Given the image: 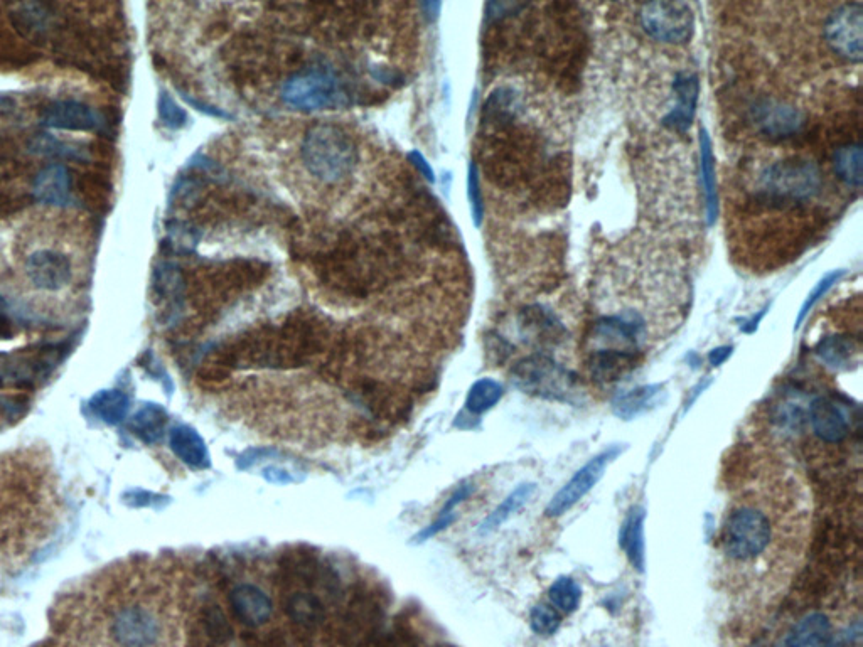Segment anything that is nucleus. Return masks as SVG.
<instances>
[{
  "instance_id": "2",
  "label": "nucleus",
  "mask_w": 863,
  "mask_h": 647,
  "mask_svg": "<svg viewBox=\"0 0 863 647\" xmlns=\"http://www.w3.org/2000/svg\"><path fill=\"white\" fill-rule=\"evenodd\" d=\"M825 174L808 157L788 156L756 172L746 208L761 216H803L825 193Z\"/></svg>"
},
{
  "instance_id": "31",
  "label": "nucleus",
  "mask_w": 863,
  "mask_h": 647,
  "mask_svg": "<svg viewBox=\"0 0 863 647\" xmlns=\"http://www.w3.org/2000/svg\"><path fill=\"white\" fill-rule=\"evenodd\" d=\"M548 599L558 610H562L565 614H572L579 609L582 589L574 578L558 577L548 590Z\"/></svg>"
},
{
  "instance_id": "42",
  "label": "nucleus",
  "mask_w": 863,
  "mask_h": 647,
  "mask_svg": "<svg viewBox=\"0 0 863 647\" xmlns=\"http://www.w3.org/2000/svg\"><path fill=\"white\" fill-rule=\"evenodd\" d=\"M730 354H732L730 346L713 349L712 353L708 354V361L712 366H720V364L725 363V359L729 358Z\"/></svg>"
},
{
  "instance_id": "37",
  "label": "nucleus",
  "mask_w": 863,
  "mask_h": 647,
  "mask_svg": "<svg viewBox=\"0 0 863 647\" xmlns=\"http://www.w3.org/2000/svg\"><path fill=\"white\" fill-rule=\"evenodd\" d=\"M274 455H279V450L272 447H257V449H248L236 459V467L240 471H247L250 467L257 466L262 460L270 459Z\"/></svg>"
},
{
  "instance_id": "24",
  "label": "nucleus",
  "mask_w": 863,
  "mask_h": 647,
  "mask_svg": "<svg viewBox=\"0 0 863 647\" xmlns=\"http://www.w3.org/2000/svg\"><path fill=\"white\" fill-rule=\"evenodd\" d=\"M700 174H702L708 225H713L717 220V213H719V196H717V177H715L712 140H710L707 129H700Z\"/></svg>"
},
{
  "instance_id": "3",
  "label": "nucleus",
  "mask_w": 863,
  "mask_h": 647,
  "mask_svg": "<svg viewBox=\"0 0 863 647\" xmlns=\"http://www.w3.org/2000/svg\"><path fill=\"white\" fill-rule=\"evenodd\" d=\"M302 161L316 179L334 184L353 174L358 164V149L341 127L321 123L304 137Z\"/></svg>"
},
{
  "instance_id": "36",
  "label": "nucleus",
  "mask_w": 863,
  "mask_h": 647,
  "mask_svg": "<svg viewBox=\"0 0 863 647\" xmlns=\"http://www.w3.org/2000/svg\"><path fill=\"white\" fill-rule=\"evenodd\" d=\"M34 152L43 154L49 157H66V159H78L81 157L78 149H73L70 145H66L61 140L53 139V137H39L33 145Z\"/></svg>"
},
{
  "instance_id": "33",
  "label": "nucleus",
  "mask_w": 863,
  "mask_h": 647,
  "mask_svg": "<svg viewBox=\"0 0 863 647\" xmlns=\"http://www.w3.org/2000/svg\"><path fill=\"white\" fill-rule=\"evenodd\" d=\"M157 107H159V118L167 129H183L188 122V113L184 112L183 108L179 107L176 100L166 91H161Z\"/></svg>"
},
{
  "instance_id": "39",
  "label": "nucleus",
  "mask_w": 863,
  "mask_h": 647,
  "mask_svg": "<svg viewBox=\"0 0 863 647\" xmlns=\"http://www.w3.org/2000/svg\"><path fill=\"white\" fill-rule=\"evenodd\" d=\"M132 496H134V501H129V504L130 506H137V508L157 506V504L162 503V501H167V498H162V496H157V494H152V492L147 491L132 492Z\"/></svg>"
},
{
  "instance_id": "9",
  "label": "nucleus",
  "mask_w": 863,
  "mask_h": 647,
  "mask_svg": "<svg viewBox=\"0 0 863 647\" xmlns=\"http://www.w3.org/2000/svg\"><path fill=\"white\" fill-rule=\"evenodd\" d=\"M621 452L619 445H612L609 449L602 450L601 454L592 457L584 467H580L572 479L548 503L545 509L548 518H558L569 513L570 509L574 508L580 499H584L594 489L595 484L601 481L607 467L611 466Z\"/></svg>"
},
{
  "instance_id": "11",
  "label": "nucleus",
  "mask_w": 863,
  "mask_h": 647,
  "mask_svg": "<svg viewBox=\"0 0 863 647\" xmlns=\"http://www.w3.org/2000/svg\"><path fill=\"white\" fill-rule=\"evenodd\" d=\"M113 636L124 647H151L161 636V624L151 610L127 605L113 619Z\"/></svg>"
},
{
  "instance_id": "4",
  "label": "nucleus",
  "mask_w": 863,
  "mask_h": 647,
  "mask_svg": "<svg viewBox=\"0 0 863 647\" xmlns=\"http://www.w3.org/2000/svg\"><path fill=\"white\" fill-rule=\"evenodd\" d=\"M511 376L523 393L550 402L577 403L584 393L579 376L548 354L535 353L520 359Z\"/></svg>"
},
{
  "instance_id": "14",
  "label": "nucleus",
  "mask_w": 863,
  "mask_h": 647,
  "mask_svg": "<svg viewBox=\"0 0 863 647\" xmlns=\"http://www.w3.org/2000/svg\"><path fill=\"white\" fill-rule=\"evenodd\" d=\"M673 93H675V105L663 118L666 129L685 134L692 125L695 113H697L698 93H700V81L695 73L680 71L673 81Z\"/></svg>"
},
{
  "instance_id": "27",
  "label": "nucleus",
  "mask_w": 863,
  "mask_h": 647,
  "mask_svg": "<svg viewBox=\"0 0 863 647\" xmlns=\"http://www.w3.org/2000/svg\"><path fill=\"white\" fill-rule=\"evenodd\" d=\"M90 410L93 415L107 425H118L124 422L130 410L129 396L120 390L98 391L90 400Z\"/></svg>"
},
{
  "instance_id": "15",
  "label": "nucleus",
  "mask_w": 863,
  "mask_h": 647,
  "mask_svg": "<svg viewBox=\"0 0 863 647\" xmlns=\"http://www.w3.org/2000/svg\"><path fill=\"white\" fill-rule=\"evenodd\" d=\"M27 275L38 289H65L71 280V263L66 255L53 250H39L27 260Z\"/></svg>"
},
{
  "instance_id": "12",
  "label": "nucleus",
  "mask_w": 863,
  "mask_h": 647,
  "mask_svg": "<svg viewBox=\"0 0 863 647\" xmlns=\"http://www.w3.org/2000/svg\"><path fill=\"white\" fill-rule=\"evenodd\" d=\"M813 434L825 444H842L850 434V422L842 405L831 396H816L808 407Z\"/></svg>"
},
{
  "instance_id": "23",
  "label": "nucleus",
  "mask_w": 863,
  "mask_h": 647,
  "mask_svg": "<svg viewBox=\"0 0 863 647\" xmlns=\"http://www.w3.org/2000/svg\"><path fill=\"white\" fill-rule=\"evenodd\" d=\"M644 513L643 506H634L629 511L628 518L624 519L619 533V545L629 558V562L636 570H644Z\"/></svg>"
},
{
  "instance_id": "29",
  "label": "nucleus",
  "mask_w": 863,
  "mask_h": 647,
  "mask_svg": "<svg viewBox=\"0 0 863 647\" xmlns=\"http://www.w3.org/2000/svg\"><path fill=\"white\" fill-rule=\"evenodd\" d=\"M472 492H474V487L471 484H464V486L456 489L451 498L447 499L444 508L440 509L439 518L435 519L432 525L425 526L424 530L419 531L417 535L413 536V545H422L424 541L430 540L432 536L439 535L442 531L447 530L456 521L454 511H456L457 506L464 503L466 499H469Z\"/></svg>"
},
{
  "instance_id": "8",
  "label": "nucleus",
  "mask_w": 863,
  "mask_h": 647,
  "mask_svg": "<svg viewBox=\"0 0 863 647\" xmlns=\"http://www.w3.org/2000/svg\"><path fill=\"white\" fill-rule=\"evenodd\" d=\"M823 39L838 59L860 65L863 58V4L845 2L826 16Z\"/></svg>"
},
{
  "instance_id": "16",
  "label": "nucleus",
  "mask_w": 863,
  "mask_h": 647,
  "mask_svg": "<svg viewBox=\"0 0 863 647\" xmlns=\"http://www.w3.org/2000/svg\"><path fill=\"white\" fill-rule=\"evenodd\" d=\"M231 609L242 624L248 627H260L270 621L274 614V602L267 592L257 585L243 583L230 594Z\"/></svg>"
},
{
  "instance_id": "6",
  "label": "nucleus",
  "mask_w": 863,
  "mask_h": 647,
  "mask_svg": "<svg viewBox=\"0 0 863 647\" xmlns=\"http://www.w3.org/2000/svg\"><path fill=\"white\" fill-rule=\"evenodd\" d=\"M282 100L287 107L302 110V112H319L327 108L338 107L343 103L344 95L339 85L338 76L327 68H307V70L290 76L282 86Z\"/></svg>"
},
{
  "instance_id": "20",
  "label": "nucleus",
  "mask_w": 863,
  "mask_h": 647,
  "mask_svg": "<svg viewBox=\"0 0 863 647\" xmlns=\"http://www.w3.org/2000/svg\"><path fill=\"white\" fill-rule=\"evenodd\" d=\"M666 391L663 385H646L634 388V390L624 391L621 395H617L612 402V410L617 417L622 420H633V418L641 417L644 413L651 412L653 408L658 407Z\"/></svg>"
},
{
  "instance_id": "25",
  "label": "nucleus",
  "mask_w": 863,
  "mask_h": 647,
  "mask_svg": "<svg viewBox=\"0 0 863 647\" xmlns=\"http://www.w3.org/2000/svg\"><path fill=\"white\" fill-rule=\"evenodd\" d=\"M167 422L169 415L166 408L157 403H145L144 407L135 413L130 428L144 444L154 445L159 444L166 434Z\"/></svg>"
},
{
  "instance_id": "18",
  "label": "nucleus",
  "mask_w": 863,
  "mask_h": 647,
  "mask_svg": "<svg viewBox=\"0 0 863 647\" xmlns=\"http://www.w3.org/2000/svg\"><path fill=\"white\" fill-rule=\"evenodd\" d=\"M831 169L838 181L853 191L862 188L863 152L860 139L845 140L831 150Z\"/></svg>"
},
{
  "instance_id": "32",
  "label": "nucleus",
  "mask_w": 863,
  "mask_h": 647,
  "mask_svg": "<svg viewBox=\"0 0 863 647\" xmlns=\"http://www.w3.org/2000/svg\"><path fill=\"white\" fill-rule=\"evenodd\" d=\"M530 626L538 636H553L562 626V617L552 605L538 604L531 610Z\"/></svg>"
},
{
  "instance_id": "17",
  "label": "nucleus",
  "mask_w": 863,
  "mask_h": 647,
  "mask_svg": "<svg viewBox=\"0 0 863 647\" xmlns=\"http://www.w3.org/2000/svg\"><path fill=\"white\" fill-rule=\"evenodd\" d=\"M169 445L177 459L183 460L191 469H210V450L206 447L203 437L189 425H177L169 434Z\"/></svg>"
},
{
  "instance_id": "30",
  "label": "nucleus",
  "mask_w": 863,
  "mask_h": 647,
  "mask_svg": "<svg viewBox=\"0 0 863 647\" xmlns=\"http://www.w3.org/2000/svg\"><path fill=\"white\" fill-rule=\"evenodd\" d=\"M503 395L504 388L501 383L491 380V378H483V380L476 381L467 393L466 410L472 415H483V413L489 412L491 408L496 407Z\"/></svg>"
},
{
  "instance_id": "1",
  "label": "nucleus",
  "mask_w": 863,
  "mask_h": 647,
  "mask_svg": "<svg viewBox=\"0 0 863 647\" xmlns=\"http://www.w3.org/2000/svg\"><path fill=\"white\" fill-rule=\"evenodd\" d=\"M810 498L798 474L771 464L730 501L720 531L724 580L737 583L791 582L810 521Z\"/></svg>"
},
{
  "instance_id": "22",
  "label": "nucleus",
  "mask_w": 863,
  "mask_h": 647,
  "mask_svg": "<svg viewBox=\"0 0 863 647\" xmlns=\"http://www.w3.org/2000/svg\"><path fill=\"white\" fill-rule=\"evenodd\" d=\"M815 353L830 368L850 369L860 358V339L847 334L826 336L816 344Z\"/></svg>"
},
{
  "instance_id": "21",
  "label": "nucleus",
  "mask_w": 863,
  "mask_h": 647,
  "mask_svg": "<svg viewBox=\"0 0 863 647\" xmlns=\"http://www.w3.org/2000/svg\"><path fill=\"white\" fill-rule=\"evenodd\" d=\"M833 636L830 619L823 612H811L794 624L788 647H831Z\"/></svg>"
},
{
  "instance_id": "41",
  "label": "nucleus",
  "mask_w": 863,
  "mask_h": 647,
  "mask_svg": "<svg viewBox=\"0 0 863 647\" xmlns=\"http://www.w3.org/2000/svg\"><path fill=\"white\" fill-rule=\"evenodd\" d=\"M408 157H410V161H412L413 166L419 169V172L420 174H422V176L427 177L430 182L435 181L434 171H432V167H430L429 162H427V159H425V157L422 156L420 152H417V150H413L412 154H410V156Z\"/></svg>"
},
{
  "instance_id": "10",
  "label": "nucleus",
  "mask_w": 863,
  "mask_h": 647,
  "mask_svg": "<svg viewBox=\"0 0 863 647\" xmlns=\"http://www.w3.org/2000/svg\"><path fill=\"white\" fill-rule=\"evenodd\" d=\"M520 334L526 344L537 348V353L548 354L560 348L569 339V329L558 314L545 305L525 307L518 316Z\"/></svg>"
},
{
  "instance_id": "19",
  "label": "nucleus",
  "mask_w": 863,
  "mask_h": 647,
  "mask_svg": "<svg viewBox=\"0 0 863 647\" xmlns=\"http://www.w3.org/2000/svg\"><path fill=\"white\" fill-rule=\"evenodd\" d=\"M34 198L48 206H68L71 203V177L65 166L53 164L39 172L33 186Z\"/></svg>"
},
{
  "instance_id": "26",
  "label": "nucleus",
  "mask_w": 863,
  "mask_h": 647,
  "mask_svg": "<svg viewBox=\"0 0 863 647\" xmlns=\"http://www.w3.org/2000/svg\"><path fill=\"white\" fill-rule=\"evenodd\" d=\"M535 491H537V484H533V482H525V484L516 487L515 491L511 492L510 496L504 499L503 503L499 504L488 518L484 519L479 526V533L489 535V533L498 530L499 526L506 523L513 514L518 513L530 501Z\"/></svg>"
},
{
  "instance_id": "35",
  "label": "nucleus",
  "mask_w": 863,
  "mask_h": 647,
  "mask_svg": "<svg viewBox=\"0 0 863 647\" xmlns=\"http://www.w3.org/2000/svg\"><path fill=\"white\" fill-rule=\"evenodd\" d=\"M467 196H469V203H471L472 220H474V225L479 228V226L483 225L484 204L481 186H479V171L474 162L469 166Z\"/></svg>"
},
{
  "instance_id": "28",
  "label": "nucleus",
  "mask_w": 863,
  "mask_h": 647,
  "mask_svg": "<svg viewBox=\"0 0 863 647\" xmlns=\"http://www.w3.org/2000/svg\"><path fill=\"white\" fill-rule=\"evenodd\" d=\"M287 614L292 621L304 627H316L326 619V609L317 595L294 592L287 600Z\"/></svg>"
},
{
  "instance_id": "38",
  "label": "nucleus",
  "mask_w": 863,
  "mask_h": 647,
  "mask_svg": "<svg viewBox=\"0 0 863 647\" xmlns=\"http://www.w3.org/2000/svg\"><path fill=\"white\" fill-rule=\"evenodd\" d=\"M263 477L270 484H292L301 481V477H295L294 472L282 469V467L269 466L263 469Z\"/></svg>"
},
{
  "instance_id": "40",
  "label": "nucleus",
  "mask_w": 863,
  "mask_h": 647,
  "mask_svg": "<svg viewBox=\"0 0 863 647\" xmlns=\"http://www.w3.org/2000/svg\"><path fill=\"white\" fill-rule=\"evenodd\" d=\"M183 98L189 105H193L194 108H198L199 112H203L204 115H210V117L216 118H231V115L223 112L220 108L213 107V105H208V103L199 102L196 98L189 97V95H184Z\"/></svg>"
},
{
  "instance_id": "34",
  "label": "nucleus",
  "mask_w": 863,
  "mask_h": 647,
  "mask_svg": "<svg viewBox=\"0 0 863 647\" xmlns=\"http://www.w3.org/2000/svg\"><path fill=\"white\" fill-rule=\"evenodd\" d=\"M845 273V270H835V272H830L828 275H825L823 279L816 284L815 289L808 295V299L805 300V304L801 307V311H799L798 319H796V329H799L801 326V322L805 321V317L810 314L811 309L815 307L818 302H820L826 294H828V290L833 287V285L837 284L838 280L842 279V275Z\"/></svg>"
},
{
  "instance_id": "13",
  "label": "nucleus",
  "mask_w": 863,
  "mask_h": 647,
  "mask_svg": "<svg viewBox=\"0 0 863 647\" xmlns=\"http://www.w3.org/2000/svg\"><path fill=\"white\" fill-rule=\"evenodd\" d=\"M43 125L48 129L71 132H98L105 127V117L85 103L63 100L53 103L44 112Z\"/></svg>"
},
{
  "instance_id": "5",
  "label": "nucleus",
  "mask_w": 863,
  "mask_h": 647,
  "mask_svg": "<svg viewBox=\"0 0 863 647\" xmlns=\"http://www.w3.org/2000/svg\"><path fill=\"white\" fill-rule=\"evenodd\" d=\"M747 123L757 135L771 142H786L803 134L808 123L805 110L778 95H757L746 107Z\"/></svg>"
},
{
  "instance_id": "7",
  "label": "nucleus",
  "mask_w": 863,
  "mask_h": 647,
  "mask_svg": "<svg viewBox=\"0 0 863 647\" xmlns=\"http://www.w3.org/2000/svg\"><path fill=\"white\" fill-rule=\"evenodd\" d=\"M639 24L656 43L680 46L692 38L695 16L685 2H649L639 7Z\"/></svg>"
}]
</instances>
